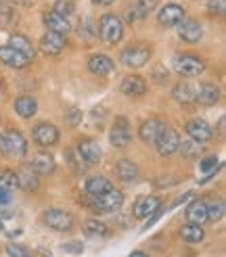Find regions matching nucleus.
Masks as SVG:
<instances>
[{"instance_id": "1", "label": "nucleus", "mask_w": 226, "mask_h": 257, "mask_svg": "<svg viewBox=\"0 0 226 257\" xmlns=\"http://www.w3.org/2000/svg\"><path fill=\"white\" fill-rule=\"evenodd\" d=\"M151 55H153V48H151L149 44L145 42H134V44H128L124 50H122V63L126 67H130V69H138V67H143L149 63Z\"/></svg>"}, {"instance_id": "2", "label": "nucleus", "mask_w": 226, "mask_h": 257, "mask_svg": "<svg viewBox=\"0 0 226 257\" xmlns=\"http://www.w3.org/2000/svg\"><path fill=\"white\" fill-rule=\"evenodd\" d=\"M86 205L94 211H118L122 205H124V192L122 190H116L111 188L107 192H103V195H86Z\"/></svg>"}, {"instance_id": "3", "label": "nucleus", "mask_w": 226, "mask_h": 257, "mask_svg": "<svg viewBox=\"0 0 226 257\" xmlns=\"http://www.w3.org/2000/svg\"><path fill=\"white\" fill-rule=\"evenodd\" d=\"M98 36L100 40L107 42V44H118L122 38H124V23L118 15L113 13H107L98 19Z\"/></svg>"}, {"instance_id": "4", "label": "nucleus", "mask_w": 226, "mask_h": 257, "mask_svg": "<svg viewBox=\"0 0 226 257\" xmlns=\"http://www.w3.org/2000/svg\"><path fill=\"white\" fill-rule=\"evenodd\" d=\"M174 69L184 78H197L199 73L205 71V63L193 55H178L174 59Z\"/></svg>"}, {"instance_id": "5", "label": "nucleus", "mask_w": 226, "mask_h": 257, "mask_svg": "<svg viewBox=\"0 0 226 257\" xmlns=\"http://www.w3.org/2000/svg\"><path fill=\"white\" fill-rule=\"evenodd\" d=\"M178 145H180V136L176 130H172V127L163 125L161 132L157 134L155 138V147H157V153L161 157H170L174 155L176 151H178Z\"/></svg>"}, {"instance_id": "6", "label": "nucleus", "mask_w": 226, "mask_h": 257, "mask_svg": "<svg viewBox=\"0 0 226 257\" xmlns=\"http://www.w3.org/2000/svg\"><path fill=\"white\" fill-rule=\"evenodd\" d=\"M42 222L48 228L59 230V232H69L73 228V215L69 211H63V209H46L42 213Z\"/></svg>"}, {"instance_id": "7", "label": "nucleus", "mask_w": 226, "mask_h": 257, "mask_svg": "<svg viewBox=\"0 0 226 257\" xmlns=\"http://www.w3.org/2000/svg\"><path fill=\"white\" fill-rule=\"evenodd\" d=\"M109 140L116 149H126L132 143V130H130V123L126 117H116L111 125V132H109Z\"/></svg>"}, {"instance_id": "8", "label": "nucleus", "mask_w": 226, "mask_h": 257, "mask_svg": "<svg viewBox=\"0 0 226 257\" xmlns=\"http://www.w3.org/2000/svg\"><path fill=\"white\" fill-rule=\"evenodd\" d=\"M32 138H34V143L40 145V147H53V145L59 143V130H57V125L42 121V123L34 125Z\"/></svg>"}, {"instance_id": "9", "label": "nucleus", "mask_w": 226, "mask_h": 257, "mask_svg": "<svg viewBox=\"0 0 226 257\" xmlns=\"http://www.w3.org/2000/svg\"><path fill=\"white\" fill-rule=\"evenodd\" d=\"M178 38L182 42H188V44H195V42H199L201 38H203V28H201V23L197 21V19H193V17H184L178 25Z\"/></svg>"}, {"instance_id": "10", "label": "nucleus", "mask_w": 226, "mask_h": 257, "mask_svg": "<svg viewBox=\"0 0 226 257\" xmlns=\"http://www.w3.org/2000/svg\"><path fill=\"white\" fill-rule=\"evenodd\" d=\"M5 153H9L11 157H17L23 159L28 155V143L19 130H9L5 136Z\"/></svg>"}, {"instance_id": "11", "label": "nucleus", "mask_w": 226, "mask_h": 257, "mask_svg": "<svg viewBox=\"0 0 226 257\" xmlns=\"http://www.w3.org/2000/svg\"><path fill=\"white\" fill-rule=\"evenodd\" d=\"M186 134L191 140H195V143L199 145H203V143H209V140L213 138V130H211V125L205 121V119H191L186 123Z\"/></svg>"}, {"instance_id": "12", "label": "nucleus", "mask_w": 226, "mask_h": 257, "mask_svg": "<svg viewBox=\"0 0 226 257\" xmlns=\"http://www.w3.org/2000/svg\"><path fill=\"white\" fill-rule=\"evenodd\" d=\"M78 155L82 157V161L86 165H96L100 161V157H103V149H100V145L96 140L84 138L78 143Z\"/></svg>"}, {"instance_id": "13", "label": "nucleus", "mask_w": 226, "mask_h": 257, "mask_svg": "<svg viewBox=\"0 0 226 257\" xmlns=\"http://www.w3.org/2000/svg\"><path fill=\"white\" fill-rule=\"evenodd\" d=\"M182 19H184V9L180 5H174V3L163 5L157 13V21H159V25H163V28H176Z\"/></svg>"}, {"instance_id": "14", "label": "nucleus", "mask_w": 226, "mask_h": 257, "mask_svg": "<svg viewBox=\"0 0 226 257\" xmlns=\"http://www.w3.org/2000/svg\"><path fill=\"white\" fill-rule=\"evenodd\" d=\"M63 48H65V36L61 34H55V32H48L40 38V50L44 55H50V57H57L63 53Z\"/></svg>"}, {"instance_id": "15", "label": "nucleus", "mask_w": 226, "mask_h": 257, "mask_svg": "<svg viewBox=\"0 0 226 257\" xmlns=\"http://www.w3.org/2000/svg\"><path fill=\"white\" fill-rule=\"evenodd\" d=\"M42 19H44V25H46L48 32H55V34H61V36H67L71 32L69 19L59 15V13H55V11H46Z\"/></svg>"}, {"instance_id": "16", "label": "nucleus", "mask_w": 226, "mask_h": 257, "mask_svg": "<svg viewBox=\"0 0 226 257\" xmlns=\"http://www.w3.org/2000/svg\"><path fill=\"white\" fill-rule=\"evenodd\" d=\"M0 61L5 63L7 67H11V69H23V67H28V63H30V59L25 57V55H21L19 50H15L13 46H0Z\"/></svg>"}, {"instance_id": "17", "label": "nucleus", "mask_w": 226, "mask_h": 257, "mask_svg": "<svg viewBox=\"0 0 226 257\" xmlns=\"http://www.w3.org/2000/svg\"><path fill=\"white\" fill-rule=\"evenodd\" d=\"M120 90L126 96L136 98V96H143L147 92V82L141 78V75H126L120 84Z\"/></svg>"}, {"instance_id": "18", "label": "nucleus", "mask_w": 226, "mask_h": 257, "mask_svg": "<svg viewBox=\"0 0 226 257\" xmlns=\"http://www.w3.org/2000/svg\"><path fill=\"white\" fill-rule=\"evenodd\" d=\"M195 100L199 102V105H203V107L216 105V102L220 100V88L216 84H211V82L201 84V88L197 90V94H195Z\"/></svg>"}, {"instance_id": "19", "label": "nucleus", "mask_w": 226, "mask_h": 257, "mask_svg": "<svg viewBox=\"0 0 226 257\" xmlns=\"http://www.w3.org/2000/svg\"><path fill=\"white\" fill-rule=\"evenodd\" d=\"M17 176V188H23V190H36L38 188V174L32 170V165H23L15 172Z\"/></svg>"}, {"instance_id": "20", "label": "nucleus", "mask_w": 226, "mask_h": 257, "mask_svg": "<svg viewBox=\"0 0 226 257\" xmlns=\"http://www.w3.org/2000/svg\"><path fill=\"white\" fill-rule=\"evenodd\" d=\"M88 69H90V73L105 78V75H109L116 67H113V61L109 57H105V55H92L90 59H88Z\"/></svg>"}, {"instance_id": "21", "label": "nucleus", "mask_w": 226, "mask_h": 257, "mask_svg": "<svg viewBox=\"0 0 226 257\" xmlns=\"http://www.w3.org/2000/svg\"><path fill=\"white\" fill-rule=\"evenodd\" d=\"M159 197H143V199H138V203L134 205V217H138V220H143V217H149L151 213H155L159 209Z\"/></svg>"}, {"instance_id": "22", "label": "nucleus", "mask_w": 226, "mask_h": 257, "mask_svg": "<svg viewBox=\"0 0 226 257\" xmlns=\"http://www.w3.org/2000/svg\"><path fill=\"white\" fill-rule=\"evenodd\" d=\"M161 127H163V123L159 119H155V117L145 119L141 123V127H138V136H141L143 143H155V138L161 132Z\"/></svg>"}, {"instance_id": "23", "label": "nucleus", "mask_w": 226, "mask_h": 257, "mask_svg": "<svg viewBox=\"0 0 226 257\" xmlns=\"http://www.w3.org/2000/svg\"><path fill=\"white\" fill-rule=\"evenodd\" d=\"M116 176L122 180V182H132V180L138 178V165L130 159H120L116 163V168H113Z\"/></svg>"}, {"instance_id": "24", "label": "nucleus", "mask_w": 226, "mask_h": 257, "mask_svg": "<svg viewBox=\"0 0 226 257\" xmlns=\"http://www.w3.org/2000/svg\"><path fill=\"white\" fill-rule=\"evenodd\" d=\"M32 170L38 174V176H48L55 172V159L50 153H38L32 161Z\"/></svg>"}, {"instance_id": "25", "label": "nucleus", "mask_w": 226, "mask_h": 257, "mask_svg": "<svg viewBox=\"0 0 226 257\" xmlns=\"http://www.w3.org/2000/svg\"><path fill=\"white\" fill-rule=\"evenodd\" d=\"M195 94H197V90L186 82L176 84L172 90V98L176 102H180V105H191V102H195Z\"/></svg>"}, {"instance_id": "26", "label": "nucleus", "mask_w": 226, "mask_h": 257, "mask_svg": "<svg viewBox=\"0 0 226 257\" xmlns=\"http://www.w3.org/2000/svg\"><path fill=\"white\" fill-rule=\"evenodd\" d=\"M9 46H13L15 50H19V53L25 55L28 59H34V55H36V48H34L32 40H30L28 36H23V34H13V36L9 38Z\"/></svg>"}, {"instance_id": "27", "label": "nucleus", "mask_w": 226, "mask_h": 257, "mask_svg": "<svg viewBox=\"0 0 226 257\" xmlns=\"http://www.w3.org/2000/svg\"><path fill=\"white\" fill-rule=\"evenodd\" d=\"M186 220L191 224H205L207 222V207H205V203L195 199L186 207Z\"/></svg>"}, {"instance_id": "28", "label": "nucleus", "mask_w": 226, "mask_h": 257, "mask_svg": "<svg viewBox=\"0 0 226 257\" xmlns=\"http://www.w3.org/2000/svg\"><path fill=\"white\" fill-rule=\"evenodd\" d=\"M15 111H17L19 117L30 119L38 113V100L34 96H19L15 100Z\"/></svg>"}, {"instance_id": "29", "label": "nucleus", "mask_w": 226, "mask_h": 257, "mask_svg": "<svg viewBox=\"0 0 226 257\" xmlns=\"http://www.w3.org/2000/svg\"><path fill=\"white\" fill-rule=\"evenodd\" d=\"M111 188H113V184L105 176H90L86 180V195L96 197V195H103V192H107Z\"/></svg>"}, {"instance_id": "30", "label": "nucleus", "mask_w": 226, "mask_h": 257, "mask_svg": "<svg viewBox=\"0 0 226 257\" xmlns=\"http://www.w3.org/2000/svg\"><path fill=\"white\" fill-rule=\"evenodd\" d=\"M180 236L186 242H201L205 238V232H203V228H201V224H191L188 222L186 226L180 228Z\"/></svg>"}, {"instance_id": "31", "label": "nucleus", "mask_w": 226, "mask_h": 257, "mask_svg": "<svg viewBox=\"0 0 226 257\" xmlns=\"http://www.w3.org/2000/svg\"><path fill=\"white\" fill-rule=\"evenodd\" d=\"M84 232H86V236L98 238V236H109V228L100 220H88V222H84Z\"/></svg>"}, {"instance_id": "32", "label": "nucleus", "mask_w": 226, "mask_h": 257, "mask_svg": "<svg viewBox=\"0 0 226 257\" xmlns=\"http://www.w3.org/2000/svg\"><path fill=\"white\" fill-rule=\"evenodd\" d=\"M207 207V222H220L222 217H224V203L222 201H213L209 205H205Z\"/></svg>"}, {"instance_id": "33", "label": "nucleus", "mask_w": 226, "mask_h": 257, "mask_svg": "<svg viewBox=\"0 0 226 257\" xmlns=\"http://www.w3.org/2000/svg\"><path fill=\"white\" fill-rule=\"evenodd\" d=\"M178 151H180V155L186 157V159H195L197 157V153H199V147L195 140H180V145H178Z\"/></svg>"}, {"instance_id": "34", "label": "nucleus", "mask_w": 226, "mask_h": 257, "mask_svg": "<svg viewBox=\"0 0 226 257\" xmlns=\"http://www.w3.org/2000/svg\"><path fill=\"white\" fill-rule=\"evenodd\" d=\"M13 21H15V11H13V7L7 3H0V28H7Z\"/></svg>"}, {"instance_id": "35", "label": "nucleus", "mask_w": 226, "mask_h": 257, "mask_svg": "<svg viewBox=\"0 0 226 257\" xmlns=\"http://www.w3.org/2000/svg\"><path fill=\"white\" fill-rule=\"evenodd\" d=\"M65 157H67V163L71 165V170H73L75 174H82V172H84V161H82V157L78 155V151L69 149V151L65 153Z\"/></svg>"}, {"instance_id": "36", "label": "nucleus", "mask_w": 226, "mask_h": 257, "mask_svg": "<svg viewBox=\"0 0 226 257\" xmlns=\"http://www.w3.org/2000/svg\"><path fill=\"white\" fill-rule=\"evenodd\" d=\"M63 117H65V123L69 127H75L78 123H82V111L78 107H69V109H65V113H63Z\"/></svg>"}, {"instance_id": "37", "label": "nucleus", "mask_w": 226, "mask_h": 257, "mask_svg": "<svg viewBox=\"0 0 226 257\" xmlns=\"http://www.w3.org/2000/svg\"><path fill=\"white\" fill-rule=\"evenodd\" d=\"M0 186L3 188H17V176L15 172H11V170H0Z\"/></svg>"}, {"instance_id": "38", "label": "nucleus", "mask_w": 226, "mask_h": 257, "mask_svg": "<svg viewBox=\"0 0 226 257\" xmlns=\"http://www.w3.org/2000/svg\"><path fill=\"white\" fill-rule=\"evenodd\" d=\"M55 13H59V15H63V17L69 19L73 13H75V5L71 3V0H59L57 7H55Z\"/></svg>"}, {"instance_id": "39", "label": "nucleus", "mask_w": 226, "mask_h": 257, "mask_svg": "<svg viewBox=\"0 0 226 257\" xmlns=\"http://www.w3.org/2000/svg\"><path fill=\"white\" fill-rule=\"evenodd\" d=\"M7 253H9L11 257H34L25 247L15 245V242H9V245H7Z\"/></svg>"}, {"instance_id": "40", "label": "nucleus", "mask_w": 226, "mask_h": 257, "mask_svg": "<svg viewBox=\"0 0 226 257\" xmlns=\"http://www.w3.org/2000/svg\"><path fill=\"white\" fill-rule=\"evenodd\" d=\"M134 7H136L138 11H141V15L145 17V15H149V13L155 9V0H136Z\"/></svg>"}, {"instance_id": "41", "label": "nucleus", "mask_w": 226, "mask_h": 257, "mask_svg": "<svg viewBox=\"0 0 226 257\" xmlns=\"http://www.w3.org/2000/svg\"><path fill=\"white\" fill-rule=\"evenodd\" d=\"M61 251H65L69 255H80L84 251V245H82V242H63Z\"/></svg>"}, {"instance_id": "42", "label": "nucleus", "mask_w": 226, "mask_h": 257, "mask_svg": "<svg viewBox=\"0 0 226 257\" xmlns=\"http://www.w3.org/2000/svg\"><path fill=\"white\" fill-rule=\"evenodd\" d=\"M216 165H218V159L216 157H205L203 161H201V172H211V170H216Z\"/></svg>"}, {"instance_id": "43", "label": "nucleus", "mask_w": 226, "mask_h": 257, "mask_svg": "<svg viewBox=\"0 0 226 257\" xmlns=\"http://www.w3.org/2000/svg\"><path fill=\"white\" fill-rule=\"evenodd\" d=\"M209 13L224 15V0H211V3H209Z\"/></svg>"}, {"instance_id": "44", "label": "nucleus", "mask_w": 226, "mask_h": 257, "mask_svg": "<svg viewBox=\"0 0 226 257\" xmlns=\"http://www.w3.org/2000/svg\"><path fill=\"white\" fill-rule=\"evenodd\" d=\"M13 201V190L0 186V205H9Z\"/></svg>"}, {"instance_id": "45", "label": "nucleus", "mask_w": 226, "mask_h": 257, "mask_svg": "<svg viewBox=\"0 0 226 257\" xmlns=\"http://www.w3.org/2000/svg\"><path fill=\"white\" fill-rule=\"evenodd\" d=\"M92 3H94V5H103V7H107V5L113 3V0H92Z\"/></svg>"}, {"instance_id": "46", "label": "nucleus", "mask_w": 226, "mask_h": 257, "mask_svg": "<svg viewBox=\"0 0 226 257\" xmlns=\"http://www.w3.org/2000/svg\"><path fill=\"white\" fill-rule=\"evenodd\" d=\"M130 257H149V255H147V253H143V251H134Z\"/></svg>"}, {"instance_id": "47", "label": "nucleus", "mask_w": 226, "mask_h": 257, "mask_svg": "<svg viewBox=\"0 0 226 257\" xmlns=\"http://www.w3.org/2000/svg\"><path fill=\"white\" fill-rule=\"evenodd\" d=\"M0 153H5V136L0 134Z\"/></svg>"}, {"instance_id": "48", "label": "nucleus", "mask_w": 226, "mask_h": 257, "mask_svg": "<svg viewBox=\"0 0 226 257\" xmlns=\"http://www.w3.org/2000/svg\"><path fill=\"white\" fill-rule=\"evenodd\" d=\"M9 3H13V5H25L28 0H9Z\"/></svg>"}]
</instances>
